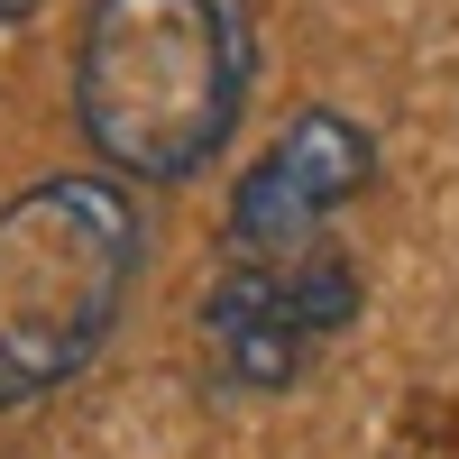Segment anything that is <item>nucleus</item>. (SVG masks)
Segmentation results:
<instances>
[{"label":"nucleus","mask_w":459,"mask_h":459,"mask_svg":"<svg viewBox=\"0 0 459 459\" xmlns=\"http://www.w3.org/2000/svg\"><path fill=\"white\" fill-rule=\"evenodd\" d=\"M257 83L248 0H92L74 37V120L110 175H203Z\"/></svg>","instance_id":"f257e3e1"},{"label":"nucleus","mask_w":459,"mask_h":459,"mask_svg":"<svg viewBox=\"0 0 459 459\" xmlns=\"http://www.w3.org/2000/svg\"><path fill=\"white\" fill-rule=\"evenodd\" d=\"M147 266L138 203L110 175H37L0 203V413L74 386Z\"/></svg>","instance_id":"f03ea898"},{"label":"nucleus","mask_w":459,"mask_h":459,"mask_svg":"<svg viewBox=\"0 0 459 459\" xmlns=\"http://www.w3.org/2000/svg\"><path fill=\"white\" fill-rule=\"evenodd\" d=\"M359 322V266L331 239L303 257H230V276L203 294V350L221 386L276 395Z\"/></svg>","instance_id":"7ed1b4c3"},{"label":"nucleus","mask_w":459,"mask_h":459,"mask_svg":"<svg viewBox=\"0 0 459 459\" xmlns=\"http://www.w3.org/2000/svg\"><path fill=\"white\" fill-rule=\"evenodd\" d=\"M377 175V138L350 110H294L276 147H257V166L230 184V257H303L322 248L340 203H359Z\"/></svg>","instance_id":"20e7f679"}]
</instances>
